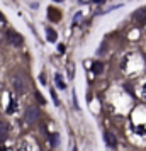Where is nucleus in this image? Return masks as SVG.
<instances>
[{"label": "nucleus", "mask_w": 146, "mask_h": 151, "mask_svg": "<svg viewBox=\"0 0 146 151\" xmlns=\"http://www.w3.org/2000/svg\"><path fill=\"white\" fill-rule=\"evenodd\" d=\"M19 150L21 151H41L39 150V146H37V143H36L34 139H31V137L22 139L21 144H19Z\"/></svg>", "instance_id": "nucleus-1"}, {"label": "nucleus", "mask_w": 146, "mask_h": 151, "mask_svg": "<svg viewBox=\"0 0 146 151\" xmlns=\"http://www.w3.org/2000/svg\"><path fill=\"white\" fill-rule=\"evenodd\" d=\"M24 119H26L27 122H36V121L39 119V110H37V107H36V105H29L27 109H26Z\"/></svg>", "instance_id": "nucleus-2"}, {"label": "nucleus", "mask_w": 146, "mask_h": 151, "mask_svg": "<svg viewBox=\"0 0 146 151\" xmlns=\"http://www.w3.org/2000/svg\"><path fill=\"white\" fill-rule=\"evenodd\" d=\"M132 21H134V24L136 26H143L146 22V10L145 9H139V10H136L134 12V15H132Z\"/></svg>", "instance_id": "nucleus-3"}, {"label": "nucleus", "mask_w": 146, "mask_h": 151, "mask_svg": "<svg viewBox=\"0 0 146 151\" xmlns=\"http://www.w3.org/2000/svg\"><path fill=\"white\" fill-rule=\"evenodd\" d=\"M7 41L14 46H19V44H22V36L17 34L15 31H7Z\"/></svg>", "instance_id": "nucleus-4"}, {"label": "nucleus", "mask_w": 146, "mask_h": 151, "mask_svg": "<svg viewBox=\"0 0 146 151\" xmlns=\"http://www.w3.org/2000/svg\"><path fill=\"white\" fill-rule=\"evenodd\" d=\"M104 139H105V144H107L109 148H116L117 139H116V136H114V132H111V131H105V132H104Z\"/></svg>", "instance_id": "nucleus-5"}, {"label": "nucleus", "mask_w": 146, "mask_h": 151, "mask_svg": "<svg viewBox=\"0 0 146 151\" xmlns=\"http://www.w3.org/2000/svg\"><path fill=\"white\" fill-rule=\"evenodd\" d=\"M14 87L17 90V93H26V85H24L21 76H15L14 78Z\"/></svg>", "instance_id": "nucleus-6"}, {"label": "nucleus", "mask_w": 146, "mask_h": 151, "mask_svg": "<svg viewBox=\"0 0 146 151\" xmlns=\"http://www.w3.org/2000/svg\"><path fill=\"white\" fill-rule=\"evenodd\" d=\"M7 139V126L4 121H0V143Z\"/></svg>", "instance_id": "nucleus-7"}, {"label": "nucleus", "mask_w": 146, "mask_h": 151, "mask_svg": "<svg viewBox=\"0 0 146 151\" xmlns=\"http://www.w3.org/2000/svg\"><path fill=\"white\" fill-rule=\"evenodd\" d=\"M134 131H136V134H138V136H146V127H145V126H136Z\"/></svg>", "instance_id": "nucleus-8"}, {"label": "nucleus", "mask_w": 146, "mask_h": 151, "mask_svg": "<svg viewBox=\"0 0 146 151\" xmlns=\"http://www.w3.org/2000/svg\"><path fill=\"white\" fill-rule=\"evenodd\" d=\"M55 82H56V85H58L60 88H65V87H66V85H65V82L61 80V76H60V75H56V76H55Z\"/></svg>", "instance_id": "nucleus-9"}, {"label": "nucleus", "mask_w": 146, "mask_h": 151, "mask_svg": "<svg viewBox=\"0 0 146 151\" xmlns=\"http://www.w3.org/2000/svg\"><path fill=\"white\" fill-rule=\"evenodd\" d=\"M7 27V19L4 17V14L0 12V29H5Z\"/></svg>", "instance_id": "nucleus-10"}, {"label": "nucleus", "mask_w": 146, "mask_h": 151, "mask_svg": "<svg viewBox=\"0 0 146 151\" xmlns=\"http://www.w3.org/2000/svg\"><path fill=\"white\" fill-rule=\"evenodd\" d=\"M46 32H48V36H49V37H48V39H49V41H55V39H56V32H55V31H53V29H46Z\"/></svg>", "instance_id": "nucleus-11"}, {"label": "nucleus", "mask_w": 146, "mask_h": 151, "mask_svg": "<svg viewBox=\"0 0 146 151\" xmlns=\"http://www.w3.org/2000/svg\"><path fill=\"white\" fill-rule=\"evenodd\" d=\"M14 110H15V100L12 99V100H10V105H9V109H7V112H9V114H12Z\"/></svg>", "instance_id": "nucleus-12"}, {"label": "nucleus", "mask_w": 146, "mask_h": 151, "mask_svg": "<svg viewBox=\"0 0 146 151\" xmlns=\"http://www.w3.org/2000/svg\"><path fill=\"white\" fill-rule=\"evenodd\" d=\"M93 71H95V73L102 71V65H100V63H93Z\"/></svg>", "instance_id": "nucleus-13"}, {"label": "nucleus", "mask_w": 146, "mask_h": 151, "mask_svg": "<svg viewBox=\"0 0 146 151\" xmlns=\"http://www.w3.org/2000/svg\"><path fill=\"white\" fill-rule=\"evenodd\" d=\"M36 99H37V102H39V104H46V100L42 99V95L39 93V92H36Z\"/></svg>", "instance_id": "nucleus-14"}, {"label": "nucleus", "mask_w": 146, "mask_h": 151, "mask_svg": "<svg viewBox=\"0 0 146 151\" xmlns=\"http://www.w3.org/2000/svg\"><path fill=\"white\" fill-rule=\"evenodd\" d=\"M51 144L53 146H58V134H53L51 136Z\"/></svg>", "instance_id": "nucleus-15"}, {"label": "nucleus", "mask_w": 146, "mask_h": 151, "mask_svg": "<svg viewBox=\"0 0 146 151\" xmlns=\"http://www.w3.org/2000/svg\"><path fill=\"white\" fill-rule=\"evenodd\" d=\"M51 97H53V100H55L56 105H60V100H58V97H56V92H55V90H51Z\"/></svg>", "instance_id": "nucleus-16"}, {"label": "nucleus", "mask_w": 146, "mask_h": 151, "mask_svg": "<svg viewBox=\"0 0 146 151\" xmlns=\"http://www.w3.org/2000/svg\"><path fill=\"white\" fill-rule=\"evenodd\" d=\"M143 95L146 97V83H145V87H143Z\"/></svg>", "instance_id": "nucleus-17"}, {"label": "nucleus", "mask_w": 146, "mask_h": 151, "mask_svg": "<svg viewBox=\"0 0 146 151\" xmlns=\"http://www.w3.org/2000/svg\"><path fill=\"white\" fill-rule=\"evenodd\" d=\"M55 2H63V0H55Z\"/></svg>", "instance_id": "nucleus-18"}]
</instances>
